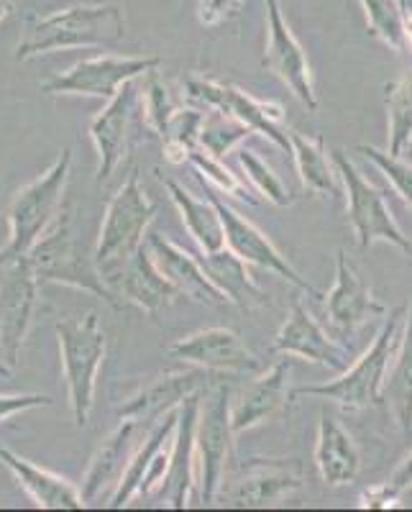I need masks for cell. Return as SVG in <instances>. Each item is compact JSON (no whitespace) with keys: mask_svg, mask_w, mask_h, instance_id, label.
Instances as JSON below:
<instances>
[{"mask_svg":"<svg viewBox=\"0 0 412 512\" xmlns=\"http://www.w3.org/2000/svg\"><path fill=\"white\" fill-rule=\"evenodd\" d=\"M203 392V390H200ZM200 392L185 397L177 408L175 438H172V454L162 489L157 495L167 500L169 507H190L192 495H198V474H195V420H198Z\"/></svg>","mask_w":412,"mask_h":512,"instance_id":"18","label":"cell"},{"mask_svg":"<svg viewBox=\"0 0 412 512\" xmlns=\"http://www.w3.org/2000/svg\"><path fill=\"white\" fill-rule=\"evenodd\" d=\"M141 88H139V98H141V111H144V121L146 126L154 131L157 136H162L164 126L172 118V113L177 111V105L172 103V95H169V88L164 85V80L159 77V70H151L141 77Z\"/></svg>","mask_w":412,"mask_h":512,"instance_id":"38","label":"cell"},{"mask_svg":"<svg viewBox=\"0 0 412 512\" xmlns=\"http://www.w3.org/2000/svg\"><path fill=\"white\" fill-rule=\"evenodd\" d=\"M185 95L190 103L208 108V111L226 113L236 121L246 123L254 134H262L264 139L272 141L277 149L290 152V139L287 131L279 123L285 118V108L272 100H259L244 88H238L233 82L213 80V77H190L185 82Z\"/></svg>","mask_w":412,"mask_h":512,"instance_id":"8","label":"cell"},{"mask_svg":"<svg viewBox=\"0 0 412 512\" xmlns=\"http://www.w3.org/2000/svg\"><path fill=\"white\" fill-rule=\"evenodd\" d=\"M167 192L172 203H175L177 213H180L182 226L187 228L192 241L198 244L200 254H213V251L226 246V233H223L221 216H218L213 200L195 198L187 187H182L175 180H167Z\"/></svg>","mask_w":412,"mask_h":512,"instance_id":"29","label":"cell"},{"mask_svg":"<svg viewBox=\"0 0 412 512\" xmlns=\"http://www.w3.org/2000/svg\"><path fill=\"white\" fill-rule=\"evenodd\" d=\"M39 280L26 256L0 254V356L16 367L34 326Z\"/></svg>","mask_w":412,"mask_h":512,"instance_id":"10","label":"cell"},{"mask_svg":"<svg viewBox=\"0 0 412 512\" xmlns=\"http://www.w3.org/2000/svg\"><path fill=\"white\" fill-rule=\"evenodd\" d=\"M389 116V154L402 157L412 144V72L384 85Z\"/></svg>","mask_w":412,"mask_h":512,"instance_id":"32","label":"cell"},{"mask_svg":"<svg viewBox=\"0 0 412 512\" xmlns=\"http://www.w3.org/2000/svg\"><path fill=\"white\" fill-rule=\"evenodd\" d=\"M382 402L400 425L402 436L412 441V300L405 313V336L392 364V372L384 374Z\"/></svg>","mask_w":412,"mask_h":512,"instance_id":"30","label":"cell"},{"mask_svg":"<svg viewBox=\"0 0 412 512\" xmlns=\"http://www.w3.org/2000/svg\"><path fill=\"white\" fill-rule=\"evenodd\" d=\"M26 259H29L39 285L41 282H52V285H64L100 297L113 308L121 305L111 292V287L105 285L103 274L95 267L93 254L82 241L75 208H62L57 221L31 246Z\"/></svg>","mask_w":412,"mask_h":512,"instance_id":"2","label":"cell"},{"mask_svg":"<svg viewBox=\"0 0 412 512\" xmlns=\"http://www.w3.org/2000/svg\"><path fill=\"white\" fill-rule=\"evenodd\" d=\"M154 216L157 205L151 203L149 192L141 185L139 172H131L105 208L98 244L93 249L95 267L103 280L144 246Z\"/></svg>","mask_w":412,"mask_h":512,"instance_id":"6","label":"cell"},{"mask_svg":"<svg viewBox=\"0 0 412 512\" xmlns=\"http://www.w3.org/2000/svg\"><path fill=\"white\" fill-rule=\"evenodd\" d=\"M146 251H149L151 262L157 264L159 272L167 277V282L175 287L180 295L190 297L200 305H221L226 303L223 295L210 285V280L205 277V269L200 264V259L185 251L182 246H177L175 241H169L162 233H146L144 241Z\"/></svg>","mask_w":412,"mask_h":512,"instance_id":"25","label":"cell"},{"mask_svg":"<svg viewBox=\"0 0 412 512\" xmlns=\"http://www.w3.org/2000/svg\"><path fill=\"white\" fill-rule=\"evenodd\" d=\"M246 0H198V21L203 26H218L241 11Z\"/></svg>","mask_w":412,"mask_h":512,"instance_id":"40","label":"cell"},{"mask_svg":"<svg viewBox=\"0 0 412 512\" xmlns=\"http://www.w3.org/2000/svg\"><path fill=\"white\" fill-rule=\"evenodd\" d=\"M359 152L364 154L366 159H372L377 164V169L384 175V180L392 182V187L397 190L402 200L412 208V167L407 162H402L400 157H392L389 152H379L377 146H366L361 144Z\"/></svg>","mask_w":412,"mask_h":512,"instance_id":"39","label":"cell"},{"mask_svg":"<svg viewBox=\"0 0 412 512\" xmlns=\"http://www.w3.org/2000/svg\"><path fill=\"white\" fill-rule=\"evenodd\" d=\"M177 425V410H169L159 420L146 428L144 438L136 446L134 456L128 461L126 472H123L121 482L113 489L111 507H126L134 497H149L157 495L162 489L164 477L169 469V454H172V438H175Z\"/></svg>","mask_w":412,"mask_h":512,"instance_id":"12","label":"cell"},{"mask_svg":"<svg viewBox=\"0 0 412 512\" xmlns=\"http://www.w3.org/2000/svg\"><path fill=\"white\" fill-rule=\"evenodd\" d=\"M402 492L392 482H384L379 487H369L366 492H361L359 507H369V510H389V507H397Z\"/></svg>","mask_w":412,"mask_h":512,"instance_id":"42","label":"cell"},{"mask_svg":"<svg viewBox=\"0 0 412 512\" xmlns=\"http://www.w3.org/2000/svg\"><path fill=\"white\" fill-rule=\"evenodd\" d=\"M159 57H118V54H100V57L82 59L72 64L62 75H54L41 85L47 95H80V98L111 100L118 90L131 80H141L146 72L159 70Z\"/></svg>","mask_w":412,"mask_h":512,"instance_id":"11","label":"cell"},{"mask_svg":"<svg viewBox=\"0 0 412 512\" xmlns=\"http://www.w3.org/2000/svg\"><path fill=\"white\" fill-rule=\"evenodd\" d=\"M238 164L244 169L246 180H249L251 185H254V190L259 192V195H264L269 203L277 205V208H290V205L295 203V195L290 192V187L279 180L277 172H274L259 154L251 152V149H241V152H238Z\"/></svg>","mask_w":412,"mask_h":512,"instance_id":"36","label":"cell"},{"mask_svg":"<svg viewBox=\"0 0 412 512\" xmlns=\"http://www.w3.org/2000/svg\"><path fill=\"white\" fill-rule=\"evenodd\" d=\"M105 285L111 287L118 303L136 305L146 315H159L169 305H175V300L180 297V292L159 272L157 264L151 262L146 246L128 256L116 272L108 274Z\"/></svg>","mask_w":412,"mask_h":512,"instance_id":"17","label":"cell"},{"mask_svg":"<svg viewBox=\"0 0 412 512\" xmlns=\"http://www.w3.org/2000/svg\"><path fill=\"white\" fill-rule=\"evenodd\" d=\"M54 400L49 395H0V423H6L8 418L26 410L36 408H52Z\"/></svg>","mask_w":412,"mask_h":512,"instance_id":"41","label":"cell"},{"mask_svg":"<svg viewBox=\"0 0 412 512\" xmlns=\"http://www.w3.org/2000/svg\"><path fill=\"white\" fill-rule=\"evenodd\" d=\"M402 8V13H405V18H412V0H397Z\"/></svg>","mask_w":412,"mask_h":512,"instance_id":"46","label":"cell"},{"mask_svg":"<svg viewBox=\"0 0 412 512\" xmlns=\"http://www.w3.org/2000/svg\"><path fill=\"white\" fill-rule=\"evenodd\" d=\"M126 39V18L116 3H80L64 11L49 13L26 29L18 41L16 62L67 52V49L116 47Z\"/></svg>","mask_w":412,"mask_h":512,"instance_id":"1","label":"cell"},{"mask_svg":"<svg viewBox=\"0 0 412 512\" xmlns=\"http://www.w3.org/2000/svg\"><path fill=\"white\" fill-rule=\"evenodd\" d=\"M205 387L203 369H190V372H167L146 382L139 392L128 397L118 408V418L134 420V423L149 428L154 420L167 415L169 410L180 408L185 397L195 395Z\"/></svg>","mask_w":412,"mask_h":512,"instance_id":"24","label":"cell"},{"mask_svg":"<svg viewBox=\"0 0 412 512\" xmlns=\"http://www.w3.org/2000/svg\"><path fill=\"white\" fill-rule=\"evenodd\" d=\"M267 8V49H264V64L269 72L285 82L290 93L300 100L308 111H318V93L313 85V70H310L308 54L292 34L287 24L282 3L279 0H264Z\"/></svg>","mask_w":412,"mask_h":512,"instance_id":"13","label":"cell"},{"mask_svg":"<svg viewBox=\"0 0 412 512\" xmlns=\"http://www.w3.org/2000/svg\"><path fill=\"white\" fill-rule=\"evenodd\" d=\"M190 164L192 169H195V175L203 182H208L215 192L228 195V198L244 200V203L249 205H256V198L249 192L246 182L238 180V175H233L231 169H228L218 157H210L203 149H195V152L190 154Z\"/></svg>","mask_w":412,"mask_h":512,"instance_id":"37","label":"cell"},{"mask_svg":"<svg viewBox=\"0 0 412 512\" xmlns=\"http://www.w3.org/2000/svg\"><path fill=\"white\" fill-rule=\"evenodd\" d=\"M287 139H290V154L295 157L297 177H300L302 187L315 198H338L341 187H338L331 159L325 154L323 136H305L300 131H290Z\"/></svg>","mask_w":412,"mask_h":512,"instance_id":"31","label":"cell"},{"mask_svg":"<svg viewBox=\"0 0 412 512\" xmlns=\"http://www.w3.org/2000/svg\"><path fill=\"white\" fill-rule=\"evenodd\" d=\"M136 100H139V85L136 80H131L90 121L88 136L98 152V185L111 180L118 164L126 157L128 128H131V113H134Z\"/></svg>","mask_w":412,"mask_h":512,"instance_id":"19","label":"cell"},{"mask_svg":"<svg viewBox=\"0 0 412 512\" xmlns=\"http://www.w3.org/2000/svg\"><path fill=\"white\" fill-rule=\"evenodd\" d=\"M333 162H336L338 175H341L343 180L346 213H349L351 228H354L356 241H359L361 249H369L374 241H389V244H395L402 254L412 256L410 239L402 233V228L397 226V221L392 218V213H389L382 190H377L372 182L361 175L359 169L354 167V162L349 159V154L343 152V149L333 152Z\"/></svg>","mask_w":412,"mask_h":512,"instance_id":"9","label":"cell"},{"mask_svg":"<svg viewBox=\"0 0 412 512\" xmlns=\"http://www.w3.org/2000/svg\"><path fill=\"white\" fill-rule=\"evenodd\" d=\"M272 351L282 356H300L313 364H323L333 372H343L351 361V351L338 346L302 303L292 305L290 315L274 336Z\"/></svg>","mask_w":412,"mask_h":512,"instance_id":"20","label":"cell"},{"mask_svg":"<svg viewBox=\"0 0 412 512\" xmlns=\"http://www.w3.org/2000/svg\"><path fill=\"white\" fill-rule=\"evenodd\" d=\"M198 420H195V474H198V500L213 505L226 484V469L233 454L231 390L215 382L200 392Z\"/></svg>","mask_w":412,"mask_h":512,"instance_id":"7","label":"cell"},{"mask_svg":"<svg viewBox=\"0 0 412 512\" xmlns=\"http://www.w3.org/2000/svg\"><path fill=\"white\" fill-rule=\"evenodd\" d=\"M315 464H318L320 479L331 487L354 482L361 466V454L354 436L328 410L320 413Z\"/></svg>","mask_w":412,"mask_h":512,"instance_id":"28","label":"cell"},{"mask_svg":"<svg viewBox=\"0 0 412 512\" xmlns=\"http://www.w3.org/2000/svg\"><path fill=\"white\" fill-rule=\"evenodd\" d=\"M169 356L210 374H254L262 361L231 328H203L169 346Z\"/></svg>","mask_w":412,"mask_h":512,"instance_id":"15","label":"cell"},{"mask_svg":"<svg viewBox=\"0 0 412 512\" xmlns=\"http://www.w3.org/2000/svg\"><path fill=\"white\" fill-rule=\"evenodd\" d=\"M54 331L59 341V359H62L72 423L77 428H85L93 413L95 387H98V372L108 351V336H105L98 313L93 310L59 320Z\"/></svg>","mask_w":412,"mask_h":512,"instance_id":"3","label":"cell"},{"mask_svg":"<svg viewBox=\"0 0 412 512\" xmlns=\"http://www.w3.org/2000/svg\"><path fill=\"white\" fill-rule=\"evenodd\" d=\"M0 377H3V379H11L13 377V369L8 367V364L3 359H0Z\"/></svg>","mask_w":412,"mask_h":512,"instance_id":"45","label":"cell"},{"mask_svg":"<svg viewBox=\"0 0 412 512\" xmlns=\"http://www.w3.org/2000/svg\"><path fill=\"white\" fill-rule=\"evenodd\" d=\"M205 113L198 108H177L162 131V152L169 164L190 162V154L198 149L200 128Z\"/></svg>","mask_w":412,"mask_h":512,"instance_id":"33","label":"cell"},{"mask_svg":"<svg viewBox=\"0 0 412 512\" xmlns=\"http://www.w3.org/2000/svg\"><path fill=\"white\" fill-rule=\"evenodd\" d=\"M146 428L144 425L134 423V420H121L116 431L105 438L98 446V451L90 459L88 472H85V479H82V502H98L100 497L108 495L111 500L113 489L121 482L123 472H126L128 461L134 456L136 446L144 438Z\"/></svg>","mask_w":412,"mask_h":512,"instance_id":"23","label":"cell"},{"mask_svg":"<svg viewBox=\"0 0 412 512\" xmlns=\"http://www.w3.org/2000/svg\"><path fill=\"white\" fill-rule=\"evenodd\" d=\"M392 484H395V487L400 489V492H405V489L412 487V454L407 456L405 464H402L400 469H397L395 477H392Z\"/></svg>","mask_w":412,"mask_h":512,"instance_id":"43","label":"cell"},{"mask_svg":"<svg viewBox=\"0 0 412 512\" xmlns=\"http://www.w3.org/2000/svg\"><path fill=\"white\" fill-rule=\"evenodd\" d=\"M200 264H203L210 285L221 292L226 303L236 305L241 310H256L269 305V292H264L259 282L251 277L249 264L244 259H238L226 246L213 251V254L200 256Z\"/></svg>","mask_w":412,"mask_h":512,"instance_id":"27","label":"cell"},{"mask_svg":"<svg viewBox=\"0 0 412 512\" xmlns=\"http://www.w3.org/2000/svg\"><path fill=\"white\" fill-rule=\"evenodd\" d=\"M290 359L277 361L262 377L251 379L244 390L231 400V428L233 433H246L256 425L267 423L279 415L290 402Z\"/></svg>","mask_w":412,"mask_h":512,"instance_id":"22","label":"cell"},{"mask_svg":"<svg viewBox=\"0 0 412 512\" xmlns=\"http://www.w3.org/2000/svg\"><path fill=\"white\" fill-rule=\"evenodd\" d=\"M366 13V24L369 34L384 41L389 49L395 52H407L410 41H407V21L397 0H359Z\"/></svg>","mask_w":412,"mask_h":512,"instance_id":"34","label":"cell"},{"mask_svg":"<svg viewBox=\"0 0 412 512\" xmlns=\"http://www.w3.org/2000/svg\"><path fill=\"white\" fill-rule=\"evenodd\" d=\"M210 200H213L215 210H218V216H221L228 251H233L238 259H244L251 267L267 269V272L277 274V277L287 280L292 287H297V290L308 292L310 297H320V292L315 290L313 282L305 280V277L287 262V256H282V251L272 244V239H269L267 233L259 231L249 218H244L238 210H233L226 200L215 198V195H210Z\"/></svg>","mask_w":412,"mask_h":512,"instance_id":"14","label":"cell"},{"mask_svg":"<svg viewBox=\"0 0 412 512\" xmlns=\"http://www.w3.org/2000/svg\"><path fill=\"white\" fill-rule=\"evenodd\" d=\"M302 487V464L297 459H249L238 469L228 489L233 507H272Z\"/></svg>","mask_w":412,"mask_h":512,"instance_id":"16","label":"cell"},{"mask_svg":"<svg viewBox=\"0 0 412 512\" xmlns=\"http://www.w3.org/2000/svg\"><path fill=\"white\" fill-rule=\"evenodd\" d=\"M13 6H16V0H0V21L13 11Z\"/></svg>","mask_w":412,"mask_h":512,"instance_id":"44","label":"cell"},{"mask_svg":"<svg viewBox=\"0 0 412 512\" xmlns=\"http://www.w3.org/2000/svg\"><path fill=\"white\" fill-rule=\"evenodd\" d=\"M254 134L246 123L236 121V118L226 116V113H205L203 128H200L198 149H203L210 157L223 159L231 149H236L244 139Z\"/></svg>","mask_w":412,"mask_h":512,"instance_id":"35","label":"cell"},{"mask_svg":"<svg viewBox=\"0 0 412 512\" xmlns=\"http://www.w3.org/2000/svg\"><path fill=\"white\" fill-rule=\"evenodd\" d=\"M72 172V149H62L49 169L16 192L8 203V244L3 256H26L64 208Z\"/></svg>","mask_w":412,"mask_h":512,"instance_id":"5","label":"cell"},{"mask_svg":"<svg viewBox=\"0 0 412 512\" xmlns=\"http://www.w3.org/2000/svg\"><path fill=\"white\" fill-rule=\"evenodd\" d=\"M384 313H387V308L366 287V282L361 280V274L349 262L346 251H338L336 285L331 287L328 300H325V315L331 320V326L341 336H351V333L364 326L366 320H372Z\"/></svg>","mask_w":412,"mask_h":512,"instance_id":"21","label":"cell"},{"mask_svg":"<svg viewBox=\"0 0 412 512\" xmlns=\"http://www.w3.org/2000/svg\"><path fill=\"white\" fill-rule=\"evenodd\" d=\"M0 464L6 466L8 472L16 477V482L29 492L36 507H44V510H82L85 507L80 489L70 479L59 477L49 469H41L34 461L24 459L11 448L0 446Z\"/></svg>","mask_w":412,"mask_h":512,"instance_id":"26","label":"cell"},{"mask_svg":"<svg viewBox=\"0 0 412 512\" xmlns=\"http://www.w3.org/2000/svg\"><path fill=\"white\" fill-rule=\"evenodd\" d=\"M405 308H395L384 320L382 331L377 333L374 344L354 361V367H346L338 372L336 379L323 384H305L290 390V400L297 397H320V400L338 402L346 410H366L382 402V382L384 374L392 361V351L397 344V333H400L402 320H405Z\"/></svg>","mask_w":412,"mask_h":512,"instance_id":"4","label":"cell"}]
</instances>
